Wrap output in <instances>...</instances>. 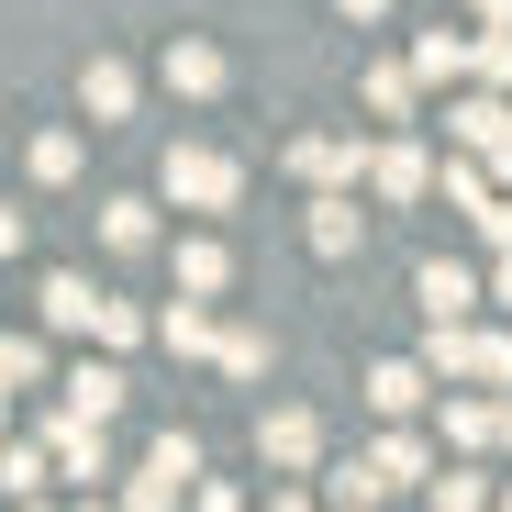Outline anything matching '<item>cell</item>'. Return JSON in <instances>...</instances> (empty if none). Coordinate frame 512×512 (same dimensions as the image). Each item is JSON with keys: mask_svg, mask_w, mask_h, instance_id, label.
Listing matches in <instances>:
<instances>
[{"mask_svg": "<svg viewBox=\"0 0 512 512\" xmlns=\"http://www.w3.org/2000/svg\"><path fill=\"white\" fill-rule=\"evenodd\" d=\"M435 390H512V323H423V357Z\"/></svg>", "mask_w": 512, "mask_h": 512, "instance_id": "obj_1", "label": "cell"}, {"mask_svg": "<svg viewBox=\"0 0 512 512\" xmlns=\"http://www.w3.org/2000/svg\"><path fill=\"white\" fill-rule=\"evenodd\" d=\"M156 190L179 201V212H234V201H245V167H234L223 145H167V167H156Z\"/></svg>", "mask_w": 512, "mask_h": 512, "instance_id": "obj_2", "label": "cell"}, {"mask_svg": "<svg viewBox=\"0 0 512 512\" xmlns=\"http://www.w3.org/2000/svg\"><path fill=\"white\" fill-rule=\"evenodd\" d=\"M190 479H201V435H179V423H167V435L145 446V468L123 479V501H112V512H179V501H190Z\"/></svg>", "mask_w": 512, "mask_h": 512, "instance_id": "obj_3", "label": "cell"}, {"mask_svg": "<svg viewBox=\"0 0 512 512\" xmlns=\"http://www.w3.org/2000/svg\"><path fill=\"white\" fill-rule=\"evenodd\" d=\"M123 401H134L123 357H78V368H67V390H56V412H67V423H101V435L123 423Z\"/></svg>", "mask_w": 512, "mask_h": 512, "instance_id": "obj_4", "label": "cell"}, {"mask_svg": "<svg viewBox=\"0 0 512 512\" xmlns=\"http://www.w3.org/2000/svg\"><path fill=\"white\" fill-rule=\"evenodd\" d=\"M45 479H78V501H90L101 479H112V435H101V423H45Z\"/></svg>", "mask_w": 512, "mask_h": 512, "instance_id": "obj_5", "label": "cell"}, {"mask_svg": "<svg viewBox=\"0 0 512 512\" xmlns=\"http://www.w3.org/2000/svg\"><path fill=\"white\" fill-rule=\"evenodd\" d=\"M368 190H379L390 212H412L423 190H435V145H423V134H390V145H368Z\"/></svg>", "mask_w": 512, "mask_h": 512, "instance_id": "obj_6", "label": "cell"}, {"mask_svg": "<svg viewBox=\"0 0 512 512\" xmlns=\"http://www.w3.org/2000/svg\"><path fill=\"white\" fill-rule=\"evenodd\" d=\"M256 457H268L279 479H312V468H323V423H312L301 401H279V412H256Z\"/></svg>", "mask_w": 512, "mask_h": 512, "instance_id": "obj_7", "label": "cell"}, {"mask_svg": "<svg viewBox=\"0 0 512 512\" xmlns=\"http://www.w3.org/2000/svg\"><path fill=\"white\" fill-rule=\"evenodd\" d=\"M290 179H312V190H357V179H368V134H301V145H290Z\"/></svg>", "mask_w": 512, "mask_h": 512, "instance_id": "obj_8", "label": "cell"}, {"mask_svg": "<svg viewBox=\"0 0 512 512\" xmlns=\"http://www.w3.org/2000/svg\"><path fill=\"white\" fill-rule=\"evenodd\" d=\"M301 245L323 256V268H346V256L368 245V212H357V190H312V223H301Z\"/></svg>", "mask_w": 512, "mask_h": 512, "instance_id": "obj_9", "label": "cell"}, {"mask_svg": "<svg viewBox=\"0 0 512 512\" xmlns=\"http://www.w3.org/2000/svg\"><path fill=\"white\" fill-rule=\"evenodd\" d=\"M412 301H423V323H468V312H479V268L423 256V268H412Z\"/></svg>", "mask_w": 512, "mask_h": 512, "instance_id": "obj_10", "label": "cell"}, {"mask_svg": "<svg viewBox=\"0 0 512 512\" xmlns=\"http://www.w3.org/2000/svg\"><path fill=\"white\" fill-rule=\"evenodd\" d=\"M167 268H179V301H223V290H234V245H223V234H179Z\"/></svg>", "mask_w": 512, "mask_h": 512, "instance_id": "obj_11", "label": "cell"}, {"mask_svg": "<svg viewBox=\"0 0 512 512\" xmlns=\"http://www.w3.org/2000/svg\"><path fill=\"white\" fill-rule=\"evenodd\" d=\"M501 123H512V101H490V90H446V123H435V134H446L457 156H490Z\"/></svg>", "mask_w": 512, "mask_h": 512, "instance_id": "obj_12", "label": "cell"}, {"mask_svg": "<svg viewBox=\"0 0 512 512\" xmlns=\"http://www.w3.org/2000/svg\"><path fill=\"white\" fill-rule=\"evenodd\" d=\"M156 78H167V90H179V101H212V90H223V45H212V34H167Z\"/></svg>", "mask_w": 512, "mask_h": 512, "instance_id": "obj_13", "label": "cell"}, {"mask_svg": "<svg viewBox=\"0 0 512 512\" xmlns=\"http://www.w3.org/2000/svg\"><path fill=\"white\" fill-rule=\"evenodd\" d=\"M357 468H368V479H379V501H390V490H412V479H435V446H423L412 423H390V435H379Z\"/></svg>", "mask_w": 512, "mask_h": 512, "instance_id": "obj_14", "label": "cell"}, {"mask_svg": "<svg viewBox=\"0 0 512 512\" xmlns=\"http://www.w3.org/2000/svg\"><path fill=\"white\" fill-rule=\"evenodd\" d=\"M78 112L90 123H134V67L123 56H78Z\"/></svg>", "mask_w": 512, "mask_h": 512, "instance_id": "obj_15", "label": "cell"}, {"mask_svg": "<svg viewBox=\"0 0 512 512\" xmlns=\"http://www.w3.org/2000/svg\"><path fill=\"white\" fill-rule=\"evenodd\" d=\"M423 401H435V379H423L412 357H379V368H368V412H379V423H412Z\"/></svg>", "mask_w": 512, "mask_h": 512, "instance_id": "obj_16", "label": "cell"}, {"mask_svg": "<svg viewBox=\"0 0 512 512\" xmlns=\"http://www.w3.org/2000/svg\"><path fill=\"white\" fill-rule=\"evenodd\" d=\"M401 67H412V90H468V34H446V23H435Z\"/></svg>", "mask_w": 512, "mask_h": 512, "instance_id": "obj_17", "label": "cell"}, {"mask_svg": "<svg viewBox=\"0 0 512 512\" xmlns=\"http://www.w3.org/2000/svg\"><path fill=\"white\" fill-rule=\"evenodd\" d=\"M212 323H223L212 301H167V312H145V334H156L167 357H212Z\"/></svg>", "mask_w": 512, "mask_h": 512, "instance_id": "obj_18", "label": "cell"}, {"mask_svg": "<svg viewBox=\"0 0 512 512\" xmlns=\"http://www.w3.org/2000/svg\"><path fill=\"white\" fill-rule=\"evenodd\" d=\"M357 101H368L379 123H423V90H412V67H401V56H379V67L357 78Z\"/></svg>", "mask_w": 512, "mask_h": 512, "instance_id": "obj_19", "label": "cell"}, {"mask_svg": "<svg viewBox=\"0 0 512 512\" xmlns=\"http://www.w3.org/2000/svg\"><path fill=\"white\" fill-rule=\"evenodd\" d=\"M90 323H101V279L56 268V279H45V334H90Z\"/></svg>", "mask_w": 512, "mask_h": 512, "instance_id": "obj_20", "label": "cell"}, {"mask_svg": "<svg viewBox=\"0 0 512 512\" xmlns=\"http://www.w3.org/2000/svg\"><path fill=\"white\" fill-rule=\"evenodd\" d=\"M268 357H279L268 323H212V368H223V379H268Z\"/></svg>", "mask_w": 512, "mask_h": 512, "instance_id": "obj_21", "label": "cell"}, {"mask_svg": "<svg viewBox=\"0 0 512 512\" xmlns=\"http://www.w3.org/2000/svg\"><path fill=\"white\" fill-rule=\"evenodd\" d=\"M101 245L112 256H156L167 234H156V201H101Z\"/></svg>", "mask_w": 512, "mask_h": 512, "instance_id": "obj_22", "label": "cell"}, {"mask_svg": "<svg viewBox=\"0 0 512 512\" xmlns=\"http://www.w3.org/2000/svg\"><path fill=\"white\" fill-rule=\"evenodd\" d=\"M468 78H479V90H512V23H479L468 34Z\"/></svg>", "mask_w": 512, "mask_h": 512, "instance_id": "obj_23", "label": "cell"}, {"mask_svg": "<svg viewBox=\"0 0 512 512\" xmlns=\"http://www.w3.org/2000/svg\"><path fill=\"white\" fill-rule=\"evenodd\" d=\"M23 167H34L45 190H67V179H78V134H67V123H56V134H34V145H23Z\"/></svg>", "mask_w": 512, "mask_h": 512, "instance_id": "obj_24", "label": "cell"}, {"mask_svg": "<svg viewBox=\"0 0 512 512\" xmlns=\"http://www.w3.org/2000/svg\"><path fill=\"white\" fill-rule=\"evenodd\" d=\"M446 446H457V457L490 446V390H457V401H446Z\"/></svg>", "mask_w": 512, "mask_h": 512, "instance_id": "obj_25", "label": "cell"}, {"mask_svg": "<svg viewBox=\"0 0 512 512\" xmlns=\"http://www.w3.org/2000/svg\"><path fill=\"white\" fill-rule=\"evenodd\" d=\"M423 501H435V512H490V479H479V468H435Z\"/></svg>", "mask_w": 512, "mask_h": 512, "instance_id": "obj_26", "label": "cell"}, {"mask_svg": "<svg viewBox=\"0 0 512 512\" xmlns=\"http://www.w3.org/2000/svg\"><path fill=\"white\" fill-rule=\"evenodd\" d=\"M90 334H101L112 357H123V346H145V301H123V290H101V323H90Z\"/></svg>", "mask_w": 512, "mask_h": 512, "instance_id": "obj_27", "label": "cell"}, {"mask_svg": "<svg viewBox=\"0 0 512 512\" xmlns=\"http://www.w3.org/2000/svg\"><path fill=\"white\" fill-rule=\"evenodd\" d=\"M34 379H45V346H34V334H0V401L34 390Z\"/></svg>", "mask_w": 512, "mask_h": 512, "instance_id": "obj_28", "label": "cell"}, {"mask_svg": "<svg viewBox=\"0 0 512 512\" xmlns=\"http://www.w3.org/2000/svg\"><path fill=\"white\" fill-rule=\"evenodd\" d=\"M45 490V446H0V501H34Z\"/></svg>", "mask_w": 512, "mask_h": 512, "instance_id": "obj_29", "label": "cell"}, {"mask_svg": "<svg viewBox=\"0 0 512 512\" xmlns=\"http://www.w3.org/2000/svg\"><path fill=\"white\" fill-rule=\"evenodd\" d=\"M323 501H334V512H379V479L346 457V468H323Z\"/></svg>", "mask_w": 512, "mask_h": 512, "instance_id": "obj_30", "label": "cell"}, {"mask_svg": "<svg viewBox=\"0 0 512 512\" xmlns=\"http://www.w3.org/2000/svg\"><path fill=\"white\" fill-rule=\"evenodd\" d=\"M490 179H479V156H446V212H479Z\"/></svg>", "mask_w": 512, "mask_h": 512, "instance_id": "obj_31", "label": "cell"}, {"mask_svg": "<svg viewBox=\"0 0 512 512\" xmlns=\"http://www.w3.org/2000/svg\"><path fill=\"white\" fill-rule=\"evenodd\" d=\"M468 223H479V245H501V256H512V201H501V190H490V201H479Z\"/></svg>", "mask_w": 512, "mask_h": 512, "instance_id": "obj_32", "label": "cell"}, {"mask_svg": "<svg viewBox=\"0 0 512 512\" xmlns=\"http://www.w3.org/2000/svg\"><path fill=\"white\" fill-rule=\"evenodd\" d=\"M190 512H245V490H234V479H212V468H201V479H190Z\"/></svg>", "mask_w": 512, "mask_h": 512, "instance_id": "obj_33", "label": "cell"}, {"mask_svg": "<svg viewBox=\"0 0 512 512\" xmlns=\"http://www.w3.org/2000/svg\"><path fill=\"white\" fill-rule=\"evenodd\" d=\"M479 179H490V190H512V123H501V145L479 156Z\"/></svg>", "mask_w": 512, "mask_h": 512, "instance_id": "obj_34", "label": "cell"}, {"mask_svg": "<svg viewBox=\"0 0 512 512\" xmlns=\"http://www.w3.org/2000/svg\"><path fill=\"white\" fill-rule=\"evenodd\" d=\"M23 245H34V223H23L12 201H0V256H23Z\"/></svg>", "mask_w": 512, "mask_h": 512, "instance_id": "obj_35", "label": "cell"}, {"mask_svg": "<svg viewBox=\"0 0 512 512\" xmlns=\"http://www.w3.org/2000/svg\"><path fill=\"white\" fill-rule=\"evenodd\" d=\"M479 301H490V312H512V256H501V268L479 279Z\"/></svg>", "mask_w": 512, "mask_h": 512, "instance_id": "obj_36", "label": "cell"}, {"mask_svg": "<svg viewBox=\"0 0 512 512\" xmlns=\"http://www.w3.org/2000/svg\"><path fill=\"white\" fill-rule=\"evenodd\" d=\"M490 446H512V390H490Z\"/></svg>", "mask_w": 512, "mask_h": 512, "instance_id": "obj_37", "label": "cell"}, {"mask_svg": "<svg viewBox=\"0 0 512 512\" xmlns=\"http://www.w3.org/2000/svg\"><path fill=\"white\" fill-rule=\"evenodd\" d=\"M334 12H346V23H390V0H334Z\"/></svg>", "mask_w": 512, "mask_h": 512, "instance_id": "obj_38", "label": "cell"}, {"mask_svg": "<svg viewBox=\"0 0 512 512\" xmlns=\"http://www.w3.org/2000/svg\"><path fill=\"white\" fill-rule=\"evenodd\" d=\"M468 12H479V23H512V0H468Z\"/></svg>", "mask_w": 512, "mask_h": 512, "instance_id": "obj_39", "label": "cell"}, {"mask_svg": "<svg viewBox=\"0 0 512 512\" xmlns=\"http://www.w3.org/2000/svg\"><path fill=\"white\" fill-rule=\"evenodd\" d=\"M268 512H312V501H301V490H268Z\"/></svg>", "mask_w": 512, "mask_h": 512, "instance_id": "obj_40", "label": "cell"}, {"mask_svg": "<svg viewBox=\"0 0 512 512\" xmlns=\"http://www.w3.org/2000/svg\"><path fill=\"white\" fill-rule=\"evenodd\" d=\"M490 512H512V479H501V490H490Z\"/></svg>", "mask_w": 512, "mask_h": 512, "instance_id": "obj_41", "label": "cell"}, {"mask_svg": "<svg viewBox=\"0 0 512 512\" xmlns=\"http://www.w3.org/2000/svg\"><path fill=\"white\" fill-rule=\"evenodd\" d=\"M78 512H112V501H101V490H90V501H78Z\"/></svg>", "mask_w": 512, "mask_h": 512, "instance_id": "obj_42", "label": "cell"}, {"mask_svg": "<svg viewBox=\"0 0 512 512\" xmlns=\"http://www.w3.org/2000/svg\"><path fill=\"white\" fill-rule=\"evenodd\" d=\"M12 512H45V501H12Z\"/></svg>", "mask_w": 512, "mask_h": 512, "instance_id": "obj_43", "label": "cell"}, {"mask_svg": "<svg viewBox=\"0 0 512 512\" xmlns=\"http://www.w3.org/2000/svg\"><path fill=\"white\" fill-rule=\"evenodd\" d=\"M0 423H12V401H0Z\"/></svg>", "mask_w": 512, "mask_h": 512, "instance_id": "obj_44", "label": "cell"}]
</instances>
